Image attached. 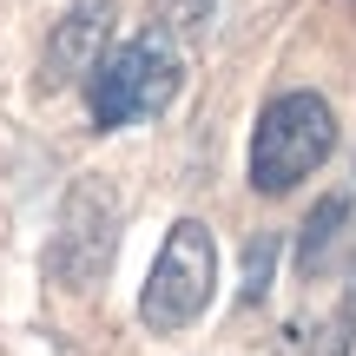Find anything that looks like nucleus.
Instances as JSON below:
<instances>
[{"label":"nucleus","instance_id":"3","mask_svg":"<svg viewBox=\"0 0 356 356\" xmlns=\"http://www.w3.org/2000/svg\"><path fill=\"white\" fill-rule=\"evenodd\" d=\"M218 291V238L204 218H178L165 231V244H159L152 257V277H145L139 291V317L152 337H178L185 323L204 317V304H211Z\"/></svg>","mask_w":356,"mask_h":356},{"label":"nucleus","instance_id":"2","mask_svg":"<svg viewBox=\"0 0 356 356\" xmlns=\"http://www.w3.org/2000/svg\"><path fill=\"white\" fill-rule=\"evenodd\" d=\"M178 79H185L178 40H165L152 26V33H139V40H126V47L106 53V66L86 79V113H92L99 132H119V126H132V119L165 113Z\"/></svg>","mask_w":356,"mask_h":356},{"label":"nucleus","instance_id":"9","mask_svg":"<svg viewBox=\"0 0 356 356\" xmlns=\"http://www.w3.org/2000/svg\"><path fill=\"white\" fill-rule=\"evenodd\" d=\"M270 264H277V231H257V238L244 244V304H264Z\"/></svg>","mask_w":356,"mask_h":356},{"label":"nucleus","instance_id":"1","mask_svg":"<svg viewBox=\"0 0 356 356\" xmlns=\"http://www.w3.org/2000/svg\"><path fill=\"white\" fill-rule=\"evenodd\" d=\"M337 152V113L317 92H277L251 132V191L284 198Z\"/></svg>","mask_w":356,"mask_h":356},{"label":"nucleus","instance_id":"5","mask_svg":"<svg viewBox=\"0 0 356 356\" xmlns=\"http://www.w3.org/2000/svg\"><path fill=\"white\" fill-rule=\"evenodd\" d=\"M113 20H119L113 0H73V7L60 13V26H53V40H47L40 86L60 92V86H73V79L99 73V66H106V40H113Z\"/></svg>","mask_w":356,"mask_h":356},{"label":"nucleus","instance_id":"7","mask_svg":"<svg viewBox=\"0 0 356 356\" xmlns=\"http://www.w3.org/2000/svg\"><path fill=\"white\" fill-rule=\"evenodd\" d=\"M350 337H356V297H343L317 323H291L284 330V356H350Z\"/></svg>","mask_w":356,"mask_h":356},{"label":"nucleus","instance_id":"6","mask_svg":"<svg viewBox=\"0 0 356 356\" xmlns=\"http://www.w3.org/2000/svg\"><path fill=\"white\" fill-rule=\"evenodd\" d=\"M343 238H350V191H330V198L310 211L304 238H297V264H304V277H323Z\"/></svg>","mask_w":356,"mask_h":356},{"label":"nucleus","instance_id":"4","mask_svg":"<svg viewBox=\"0 0 356 356\" xmlns=\"http://www.w3.org/2000/svg\"><path fill=\"white\" fill-rule=\"evenodd\" d=\"M113 251H119V198L106 178H79L60 204V231H53L47 264L66 291H92L113 270Z\"/></svg>","mask_w":356,"mask_h":356},{"label":"nucleus","instance_id":"8","mask_svg":"<svg viewBox=\"0 0 356 356\" xmlns=\"http://www.w3.org/2000/svg\"><path fill=\"white\" fill-rule=\"evenodd\" d=\"M211 7L218 0H152V20H159L165 40H198L211 26Z\"/></svg>","mask_w":356,"mask_h":356}]
</instances>
